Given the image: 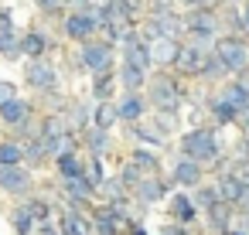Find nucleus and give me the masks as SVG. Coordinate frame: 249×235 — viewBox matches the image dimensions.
Instances as JSON below:
<instances>
[{
    "label": "nucleus",
    "mask_w": 249,
    "mask_h": 235,
    "mask_svg": "<svg viewBox=\"0 0 249 235\" xmlns=\"http://www.w3.org/2000/svg\"><path fill=\"white\" fill-rule=\"evenodd\" d=\"M24 85H28L31 92H38V96H52V92L58 89V72H55V65H48L45 58L28 62V65H24Z\"/></svg>",
    "instance_id": "0eeeda50"
},
{
    "label": "nucleus",
    "mask_w": 249,
    "mask_h": 235,
    "mask_svg": "<svg viewBox=\"0 0 249 235\" xmlns=\"http://www.w3.org/2000/svg\"><path fill=\"white\" fill-rule=\"evenodd\" d=\"M171 187H174V184H171V177H167V174H154V177H143V181L133 187V194H130V198H133L140 208H147V211H150V208H157L160 201H167V198H171Z\"/></svg>",
    "instance_id": "423d86ee"
},
{
    "label": "nucleus",
    "mask_w": 249,
    "mask_h": 235,
    "mask_svg": "<svg viewBox=\"0 0 249 235\" xmlns=\"http://www.w3.org/2000/svg\"><path fill=\"white\" fill-rule=\"evenodd\" d=\"M113 89H116V72L92 75V99L96 102H113Z\"/></svg>",
    "instance_id": "72a5a7b5"
},
{
    "label": "nucleus",
    "mask_w": 249,
    "mask_h": 235,
    "mask_svg": "<svg viewBox=\"0 0 249 235\" xmlns=\"http://www.w3.org/2000/svg\"><path fill=\"white\" fill-rule=\"evenodd\" d=\"M126 235H150V228L143 225V221H137V225H130V232Z\"/></svg>",
    "instance_id": "de8ad7c7"
},
{
    "label": "nucleus",
    "mask_w": 249,
    "mask_h": 235,
    "mask_svg": "<svg viewBox=\"0 0 249 235\" xmlns=\"http://www.w3.org/2000/svg\"><path fill=\"white\" fill-rule=\"evenodd\" d=\"M0 187H4L11 198H28L35 187V174L31 167H0Z\"/></svg>",
    "instance_id": "9d476101"
},
{
    "label": "nucleus",
    "mask_w": 249,
    "mask_h": 235,
    "mask_svg": "<svg viewBox=\"0 0 249 235\" xmlns=\"http://www.w3.org/2000/svg\"><path fill=\"white\" fill-rule=\"evenodd\" d=\"M120 62H126V65H137V68L150 72V68H154L150 45H147L143 38H137V41H130V45H120Z\"/></svg>",
    "instance_id": "aec40b11"
},
{
    "label": "nucleus",
    "mask_w": 249,
    "mask_h": 235,
    "mask_svg": "<svg viewBox=\"0 0 249 235\" xmlns=\"http://www.w3.org/2000/svg\"><path fill=\"white\" fill-rule=\"evenodd\" d=\"M208 48H201V45H184L181 48V55H178V65H174V72L178 75H184V79H201V72H205V65H208Z\"/></svg>",
    "instance_id": "1a4fd4ad"
},
{
    "label": "nucleus",
    "mask_w": 249,
    "mask_h": 235,
    "mask_svg": "<svg viewBox=\"0 0 249 235\" xmlns=\"http://www.w3.org/2000/svg\"><path fill=\"white\" fill-rule=\"evenodd\" d=\"M181 48H184V41H181V38H160V41H154V45H150V58H154V65H157L160 72H167V68H174V65H178Z\"/></svg>",
    "instance_id": "f3484780"
},
{
    "label": "nucleus",
    "mask_w": 249,
    "mask_h": 235,
    "mask_svg": "<svg viewBox=\"0 0 249 235\" xmlns=\"http://www.w3.org/2000/svg\"><path fill=\"white\" fill-rule=\"evenodd\" d=\"M116 177H120V181H123V187L133 194V187H137V184H140L147 174H143V170H140L133 160H123V167H120V174H116Z\"/></svg>",
    "instance_id": "58836bf2"
},
{
    "label": "nucleus",
    "mask_w": 249,
    "mask_h": 235,
    "mask_svg": "<svg viewBox=\"0 0 249 235\" xmlns=\"http://www.w3.org/2000/svg\"><path fill=\"white\" fill-rule=\"evenodd\" d=\"M24 164V143L0 140V167H21Z\"/></svg>",
    "instance_id": "473e14b6"
},
{
    "label": "nucleus",
    "mask_w": 249,
    "mask_h": 235,
    "mask_svg": "<svg viewBox=\"0 0 249 235\" xmlns=\"http://www.w3.org/2000/svg\"><path fill=\"white\" fill-rule=\"evenodd\" d=\"M178 4H181V7H188V11H191V7H205V0H178Z\"/></svg>",
    "instance_id": "3c124183"
},
{
    "label": "nucleus",
    "mask_w": 249,
    "mask_h": 235,
    "mask_svg": "<svg viewBox=\"0 0 249 235\" xmlns=\"http://www.w3.org/2000/svg\"><path fill=\"white\" fill-rule=\"evenodd\" d=\"M225 24H229V34H246V24H242V11H235V7H222V14H218Z\"/></svg>",
    "instance_id": "a19ab883"
},
{
    "label": "nucleus",
    "mask_w": 249,
    "mask_h": 235,
    "mask_svg": "<svg viewBox=\"0 0 249 235\" xmlns=\"http://www.w3.org/2000/svg\"><path fill=\"white\" fill-rule=\"evenodd\" d=\"M48 160V153H45V143H41V136H31V140H24V167H41Z\"/></svg>",
    "instance_id": "e433bc0d"
},
{
    "label": "nucleus",
    "mask_w": 249,
    "mask_h": 235,
    "mask_svg": "<svg viewBox=\"0 0 249 235\" xmlns=\"http://www.w3.org/2000/svg\"><path fill=\"white\" fill-rule=\"evenodd\" d=\"M242 24H246V34H249V0L242 4Z\"/></svg>",
    "instance_id": "603ef678"
},
{
    "label": "nucleus",
    "mask_w": 249,
    "mask_h": 235,
    "mask_svg": "<svg viewBox=\"0 0 249 235\" xmlns=\"http://www.w3.org/2000/svg\"><path fill=\"white\" fill-rule=\"evenodd\" d=\"M116 4H123L130 14H137V11H143V0H116Z\"/></svg>",
    "instance_id": "49530a36"
},
{
    "label": "nucleus",
    "mask_w": 249,
    "mask_h": 235,
    "mask_svg": "<svg viewBox=\"0 0 249 235\" xmlns=\"http://www.w3.org/2000/svg\"><path fill=\"white\" fill-rule=\"evenodd\" d=\"M191 198H195V204H198V211H201V215H205V211H212L215 204H222V194H218L215 181H212V184L205 181L198 191H191Z\"/></svg>",
    "instance_id": "2f4dec72"
},
{
    "label": "nucleus",
    "mask_w": 249,
    "mask_h": 235,
    "mask_svg": "<svg viewBox=\"0 0 249 235\" xmlns=\"http://www.w3.org/2000/svg\"><path fill=\"white\" fill-rule=\"evenodd\" d=\"M89 218H92V232H96V235H126V232H130V225H126V221H120L106 204L92 208V211H89Z\"/></svg>",
    "instance_id": "6ab92c4d"
},
{
    "label": "nucleus",
    "mask_w": 249,
    "mask_h": 235,
    "mask_svg": "<svg viewBox=\"0 0 249 235\" xmlns=\"http://www.w3.org/2000/svg\"><path fill=\"white\" fill-rule=\"evenodd\" d=\"M178 153L195 160V164H201V167H208V164L215 167L229 153V143H225L218 126H191V130H184L178 136Z\"/></svg>",
    "instance_id": "f257e3e1"
},
{
    "label": "nucleus",
    "mask_w": 249,
    "mask_h": 235,
    "mask_svg": "<svg viewBox=\"0 0 249 235\" xmlns=\"http://www.w3.org/2000/svg\"><path fill=\"white\" fill-rule=\"evenodd\" d=\"M229 157L235 164H249V133H239V140L229 147Z\"/></svg>",
    "instance_id": "79ce46f5"
},
{
    "label": "nucleus",
    "mask_w": 249,
    "mask_h": 235,
    "mask_svg": "<svg viewBox=\"0 0 249 235\" xmlns=\"http://www.w3.org/2000/svg\"><path fill=\"white\" fill-rule=\"evenodd\" d=\"M215 187H218L222 201L235 208V204H239V198H242V187H246V184H242L232 170H225V174H215Z\"/></svg>",
    "instance_id": "a878e982"
},
{
    "label": "nucleus",
    "mask_w": 249,
    "mask_h": 235,
    "mask_svg": "<svg viewBox=\"0 0 249 235\" xmlns=\"http://www.w3.org/2000/svg\"><path fill=\"white\" fill-rule=\"evenodd\" d=\"M92 4H99V0H92Z\"/></svg>",
    "instance_id": "6e6d98bb"
},
{
    "label": "nucleus",
    "mask_w": 249,
    "mask_h": 235,
    "mask_svg": "<svg viewBox=\"0 0 249 235\" xmlns=\"http://www.w3.org/2000/svg\"><path fill=\"white\" fill-rule=\"evenodd\" d=\"M225 79H229V68H225L215 55H208V65H205V72H201V82H222V85H225Z\"/></svg>",
    "instance_id": "ea45409f"
},
{
    "label": "nucleus",
    "mask_w": 249,
    "mask_h": 235,
    "mask_svg": "<svg viewBox=\"0 0 249 235\" xmlns=\"http://www.w3.org/2000/svg\"><path fill=\"white\" fill-rule=\"evenodd\" d=\"M208 119H212V126L225 130V126H235L239 109H235V106H232L222 92H212V99H208Z\"/></svg>",
    "instance_id": "a211bd4d"
},
{
    "label": "nucleus",
    "mask_w": 249,
    "mask_h": 235,
    "mask_svg": "<svg viewBox=\"0 0 249 235\" xmlns=\"http://www.w3.org/2000/svg\"><path fill=\"white\" fill-rule=\"evenodd\" d=\"M0 58H7V62L24 58V55H21V34H18V28H14L11 11H0Z\"/></svg>",
    "instance_id": "ddd939ff"
},
{
    "label": "nucleus",
    "mask_w": 249,
    "mask_h": 235,
    "mask_svg": "<svg viewBox=\"0 0 249 235\" xmlns=\"http://www.w3.org/2000/svg\"><path fill=\"white\" fill-rule=\"evenodd\" d=\"M218 92H222V96H225V99H229V102L239 109V116L249 109V85H246V82H239V79H229L225 85H218Z\"/></svg>",
    "instance_id": "c85d7f7f"
},
{
    "label": "nucleus",
    "mask_w": 249,
    "mask_h": 235,
    "mask_svg": "<svg viewBox=\"0 0 249 235\" xmlns=\"http://www.w3.org/2000/svg\"><path fill=\"white\" fill-rule=\"evenodd\" d=\"M96 31H99V21H96V14L72 11V14L65 17V38H72V41H79V45L92 41V34H96Z\"/></svg>",
    "instance_id": "4468645a"
},
{
    "label": "nucleus",
    "mask_w": 249,
    "mask_h": 235,
    "mask_svg": "<svg viewBox=\"0 0 249 235\" xmlns=\"http://www.w3.org/2000/svg\"><path fill=\"white\" fill-rule=\"evenodd\" d=\"M11 228H14V235H38V221L24 211V204H18L11 211Z\"/></svg>",
    "instance_id": "c9c22d12"
},
{
    "label": "nucleus",
    "mask_w": 249,
    "mask_h": 235,
    "mask_svg": "<svg viewBox=\"0 0 249 235\" xmlns=\"http://www.w3.org/2000/svg\"><path fill=\"white\" fill-rule=\"evenodd\" d=\"M45 51H48V38H45L41 31H28V34H21V55H24L28 62L41 58Z\"/></svg>",
    "instance_id": "c756f323"
},
{
    "label": "nucleus",
    "mask_w": 249,
    "mask_h": 235,
    "mask_svg": "<svg viewBox=\"0 0 249 235\" xmlns=\"http://www.w3.org/2000/svg\"><path fill=\"white\" fill-rule=\"evenodd\" d=\"M11 99H18V85H14V82H7V79H0V106L11 102Z\"/></svg>",
    "instance_id": "37998d69"
},
{
    "label": "nucleus",
    "mask_w": 249,
    "mask_h": 235,
    "mask_svg": "<svg viewBox=\"0 0 249 235\" xmlns=\"http://www.w3.org/2000/svg\"><path fill=\"white\" fill-rule=\"evenodd\" d=\"M99 194L106 198L103 204H123V201H130V191L123 187V181H120V177H106V184L99 187Z\"/></svg>",
    "instance_id": "f704fd0d"
},
{
    "label": "nucleus",
    "mask_w": 249,
    "mask_h": 235,
    "mask_svg": "<svg viewBox=\"0 0 249 235\" xmlns=\"http://www.w3.org/2000/svg\"><path fill=\"white\" fill-rule=\"evenodd\" d=\"M218 28H222V17L205 4V7H191L188 14H184V31L191 34V45H201V48H215V41L222 38L218 34Z\"/></svg>",
    "instance_id": "7ed1b4c3"
},
{
    "label": "nucleus",
    "mask_w": 249,
    "mask_h": 235,
    "mask_svg": "<svg viewBox=\"0 0 249 235\" xmlns=\"http://www.w3.org/2000/svg\"><path fill=\"white\" fill-rule=\"evenodd\" d=\"M232 218H235V208L232 204H215L212 211H205V228L212 232V235H225L229 228H232Z\"/></svg>",
    "instance_id": "5701e85b"
},
{
    "label": "nucleus",
    "mask_w": 249,
    "mask_h": 235,
    "mask_svg": "<svg viewBox=\"0 0 249 235\" xmlns=\"http://www.w3.org/2000/svg\"><path fill=\"white\" fill-rule=\"evenodd\" d=\"M21 204H24V211H28L38 225H48V221H52V215H55V204H52L45 194H28Z\"/></svg>",
    "instance_id": "bb28decb"
},
{
    "label": "nucleus",
    "mask_w": 249,
    "mask_h": 235,
    "mask_svg": "<svg viewBox=\"0 0 249 235\" xmlns=\"http://www.w3.org/2000/svg\"><path fill=\"white\" fill-rule=\"evenodd\" d=\"M55 225H58L62 235H96V232H92L89 211H79V208H62Z\"/></svg>",
    "instance_id": "dca6fc26"
},
{
    "label": "nucleus",
    "mask_w": 249,
    "mask_h": 235,
    "mask_svg": "<svg viewBox=\"0 0 249 235\" xmlns=\"http://www.w3.org/2000/svg\"><path fill=\"white\" fill-rule=\"evenodd\" d=\"M143 96H147V106H150L154 113H160V116H178L181 106H184V99H188V92L181 89L178 75H171V72L150 75Z\"/></svg>",
    "instance_id": "f03ea898"
},
{
    "label": "nucleus",
    "mask_w": 249,
    "mask_h": 235,
    "mask_svg": "<svg viewBox=\"0 0 249 235\" xmlns=\"http://www.w3.org/2000/svg\"><path fill=\"white\" fill-rule=\"evenodd\" d=\"M126 160H133V164H137L147 177L164 174V170H160V153H157V150H150V147H133V153H130Z\"/></svg>",
    "instance_id": "cd10ccee"
},
{
    "label": "nucleus",
    "mask_w": 249,
    "mask_h": 235,
    "mask_svg": "<svg viewBox=\"0 0 249 235\" xmlns=\"http://www.w3.org/2000/svg\"><path fill=\"white\" fill-rule=\"evenodd\" d=\"M38 235H62V232H58V225L48 221V225H38Z\"/></svg>",
    "instance_id": "8fccbe9b"
},
{
    "label": "nucleus",
    "mask_w": 249,
    "mask_h": 235,
    "mask_svg": "<svg viewBox=\"0 0 249 235\" xmlns=\"http://www.w3.org/2000/svg\"><path fill=\"white\" fill-rule=\"evenodd\" d=\"M235 126H239V133H249V109H246V113L235 119Z\"/></svg>",
    "instance_id": "09e8293b"
},
{
    "label": "nucleus",
    "mask_w": 249,
    "mask_h": 235,
    "mask_svg": "<svg viewBox=\"0 0 249 235\" xmlns=\"http://www.w3.org/2000/svg\"><path fill=\"white\" fill-rule=\"evenodd\" d=\"M167 215H171V221H181V225H195V221L201 218V211H198L191 191H174V194L167 198Z\"/></svg>",
    "instance_id": "f8f14e48"
},
{
    "label": "nucleus",
    "mask_w": 249,
    "mask_h": 235,
    "mask_svg": "<svg viewBox=\"0 0 249 235\" xmlns=\"http://www.w3.org/2000/svg\"><path fill=\"white\" fill-rule=\"evenodd\" d=\"M79 65L89 72V75H106V72H113V65H116V45L113 41H86L82 48H79Z\"/></svg>",
    "instance_id": "39448f33"
},
{
    "label": "nucleus",
    "mask_w": 249,
    "mask_h": 235,
    "mask_svg": "<svg viewBox=\"0 0 249 235\" xmlns=\"http://www.w3.org/2000/svg\"><path fill=\"white\" fill-rule=\"evenodd\" d=\"M55 174H58V181H69V177L86 174V157L79 150H69V153L55 157Z\"/></svg>",
    "instance_id": "393cba45"
},
{
    "label": "nucleus",
    "mask_w": 249,
    "mask_h": 235,
    "mask_svg": "<svg viewBox=\"0 0 249 235\" xmlns=\"http://www.w3.org/2000/svg\"><path fill=\"white\" fill-rule=\"evenodd\" d=\"M24 123H35V102H31V99L18 96V99H11V102L0 106V126L18 130V126H24Z\"/></svg>",
    "instance_id": "9b49d317"
},
{
    "label": "nucleus",
    "mask_w": 249,
    "mask_h": 235,
    "mask_svg": "<svg viewBox=\"0 0 249 235\" xmlns=\"http://www.w3.org/2000/svg\"><path fill=\"white\" fill-rule=\"evenodd\" d=\"M147 96L143 92H123L120 99H116V113H120V123H126V126H133V123H140V119H147Z\"/></svg>",
    "instance_id": "2eb2a0df"
},
{
    "label": "nucleus",
    "mask_w": 249,
    "mask_h": 235,
    "mask_svg": "<svg viewBox=\"0 0 249 235\" xmlns=\"http://www.w3.org/2000/svg\"><path fill=\"white\" fill-rule=\"evenodd\" d=\"M116 79H120L123 92H143V89H147V79H150V72H143V68H137V65H126V62H120V68H116Z\"/></svg>",
    "instance_id": "b1692460"
},
{
    "label": "nucleus",
    "mask_w": 249,
    "mask_h": 235,
    "mask_svg": "<svg viewBox=\"0 0 249 235\" xmlns=\"http://www.w3.org/2000/svg\"><path fill=\"white\" fill-rule=\"evenodd\" d=\"M86 177L92 181V187H96V191L106 184V177H109V174H106V164H103V157H86Z\"/></svg>",
    "instance_id": "4c0bfd02"
},
{
    "label": "nucleus",
    "mask_w": 249,
    "mask_h": 235,
    "mask_svg": "<svg viewBox=\"0 0 249 235\" xmlns=\"http://www.w3.org/2000/svg\"><path fill=\"white\" fill-rule=\"evenodd\" d=\"M212 55L229 68V75H232V79H235L239 72H246V68H249V45H246V38H242V34H222V38L215 41Z\"/></svg>",
    "instance_id": "20e7f679"
},
{
    "label": "nucleus",
    "mask_w": 249,
    "mask_h": 235,
    "mask_svg": "<svg viewBox=\"0 0 249 235\" xmlns=\"http://www.w3.org/2000/svg\"><path fill=\"white\" fill-rule=\"evenodd\" d=\"M160 235H191V225H181V221H167V225H160Z\"/></svg>",
    "instance_id": "c03bdc74"
},
{
    "label": "nucleus",
    "mask_w": 249,
    "mask_h": 235,
    "mask_svg": "<svg viewBox=\"0 0 249 235\" xmlns=\"http://www.w3.org/2000/svg\"><path fill=\"white\" fill-rule=\"evenodd\" d=\"M79 143L86 147V153H89V157H106V153H109V147H113V136H109V130L89 126V130H82V133H79Z\"/></svg>",
    "instance_id": "4be33fe9"
},
{
    "label": "nucleus",
    "mask_w": 249,
    "mask_h": 235,
    "mask_svg": "<svg viewBox=\"0 0 249 235\" xmlns=\"http://www.w3.org/2000/svg\"><path fill=\"white\" fill-rule=\"evenodd\" d=\"M116 123H120L116 102H96V106H92V126H99V130H113Z\"/></svg>",
    "instance_id": "7c9ffc66"
},
{
    "label": "nucleus",
    "mask_w": 249,
    "mask_h": 235,
    "mask_svg": "<svg viewBox=\"0 0 249 235\" xmlns=\"http://www.w3.org/2000/svg\"><path fill=\"white\" fill-rule=\"evenodd\" d=\"M35 4H38L45 14H58V11H65V0H35Z\"/></svg>",
    "instance_id": "a18cd8bd"
},
{
    "label": "nucleus",
    "mask_w": 249,
    "mask_h": 235,
    "mask_svg": "<svg viewBox=\"0 0 249 235\" xmlns=\"http://www.w3.org/2000/svg\"><path fill=\"white\" fill-rule=\"evenodd\" d=\"M225 235H249V232H246V228H235V225H232V228H229Z\"/></svg>",
    "instance_id": "864d4df0"
},
{
    "label": "nucleus",
    "mask_w": 249,
    "mask_h": 235,
    "mask_svg": "<svg viewBox=\"0 0 249 235\" xmlns=\"http://www.w3.org/2000/svg\"><path fill=\"white\" fill-rule=\"evenodd\" d=\"M218 4H232V0H218Z\"/></svg>",
    "instance_id": "5fc2aeb1"
},
{
    "label": "nucleus",
    "mask_w": 249,
    "mask_h": 235,
    "mask_svg": "<svg viewBox=\"0 0 249 235\" xmlns=\"http://www.w3.org/2000/svg\"><path fill=\"white\" fill-rule=\"evenodd\" d=\"M130 130V136L133 140H140L143 147H150V150H160L164 147V140H167V133L154 123V119H140V123H133V126H126Z\"/></svg>",
    "instance_id": "412c9836"
},
{
    "label": "nucleus",
    "mask_w": 249,
    "mask_h": 235,
    "mask_svg": "<svg viewBox=\"0 0 249 235\" xmlns=\"http://www.w3.org/2000/svg\"><path fill=\"white\" fill-rule=\"evenodd\" d=\"M167 177H171V184H174L178 191H198V187L205 184V167L178 153L174 164H171V170H167Z\"/></svg>",
    "instance_id": "6e6552de"
}]
</instances>
